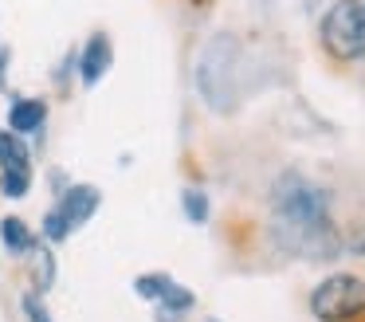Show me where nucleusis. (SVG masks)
Returning <instances> with one entry per match:
<instances>
[{"label": "nucleus", "mask_w": 365, "mask_h": 322, "mask_svg": "<svg viewBox=\"0 0 365 322\" xmlns=\"http://www.w3.org/2000/svg\"><path fill=\"white\" fill-rule=\"evenodd\" d=\"M310 314L318 322H361L365 318V279L361 275H330L310 291Z\"/></svg>", "instance_id": "20e7f679"}, {"label": "nucleus", "mask_w": 365, "mask_h": 322, "mask_svg": "<svg viewBox=\"0 0 365 322\" xmlns=\"http://www.w3.org/2000/svg\"><path fill=\"white\" fill-rule=\"evenodd\" d=\"M181 208H185V216H189L192 224H205V220H208V196L200 193V188H185V193H181Z\"/></svg>", "instance_id": "9b49d317"}, {"label": "nucleus", "mask_w": 365, "mask_h": 322, "mask_svg": "<svg viewBox=\"0 0 365 322\" xmlns=\"http://www.w3.org/2000/svg\"><path fill=\"white\" fill-rule=\"evenodd\" d=\"M110 63H114L110 39H106L103 31H95V36L87 39V47H83V55H79V79H83L87 86H95L98 79L110 71Z\"/></svg>", "instance_id": "6e6552de"}, {"label": "nucleus", "mask_w": 365, "mask_h": 322, "mask_svg": "<svg viewBox=\"0 0 365 322\" xmlns=\"http://www.w3.org/2000/svg\"><path fill=\"white\" fill-rule=\"evenodd\" d=\"M98 188L95 185H71L63 196H59V204L43 216V240L48 243H63L71 232H79L83 224H87L91 216L98 212Z\"/></svg>", "instance_id": "39448f33"}, {"label": "nucleus", "mask_w": 365, "mask_h": 322, "mask_svg": "<svg viewBox=\"0 0 365 322\" xmlns=\"http://www.w3.org/2000/svg\"><path fill=\"white\" fill-rule=\"evenodd\" d=\"M271 232L279 248L307 259H330L341 251V236L330 216V196L307 173L287 169L271 185Z\"/></svg>", "instance_id": "f257e3e1"}, {"label": "nucleus", "mask_w": 365, "mask_h": 322, "mask_svg": "<svg viewBox=\"0 0 365 322\" xmlns=\"http://www.w3.org/2000/svg\"><path fill=\"white\" fill-rule=\"evenodd\" d=\"M43 122H48V106H43L40 99H16L9 110V130L12 134H40Z\"/></svg>", "instance_id": "1a4fd4ad"}, {"label": "nucleus", "mask_w": 365, "mask_h": 322, "mask_svg": "<svg viewBox=\"0 0 365 322\" xmlns=\"http://www.w3.org/2000/svg\"><path fill=\"white\" fill-rule=\"evenodd\" d=\"M244 47L232 31H216L205 47H200V59H197V86H200V99H205L208 110L216 114H228V110L240 106L244 99Z\"/></svg>", "instance_id": "f03ea898"}, {"label": "nucleus", "mask_w": 365, "mask_h": 322, "mask_svg": "<svg viewBox=\"0 0 365 322\" xmlns=\"http://www.w3.org/2000/svg\"><path fill=\"white\" fill-rule=\"evenodd\" d=\"M134 291L158 306V322H181L185 314L192 311V303H197V298H192V291L181 287V283H177L173 275H165V271H145V275H138V279H134Z\"/></svg>", "instance_id": "423d86ee"}, {"label": "nucleus", "mask_w": 365, "mask_h": 322, "mask_svg": "<svg viewBox=\"0 0 365 322\" xmlns=\"http://www.w3.org/2000/svg\"><path fill=\"white\" fill-rule=\"evenodd\" d=\"M0 240H4V248L16 251V256H32L36 251V236L28 232V224L20 216H4L0 220Z\"/></svg>", "instance_id": "9d476101"}, {"label": "nucleus", "mask_w": 365, "mask_h": 322, "mask_svg": "<svg viewBox=\"0 0 365 322\" xmlns=\"http://www.w3.org/2000/svg\"><path fill=\"white\" fill-rule=\"evenodd\" d=\"M0 188L12 201H20L32 188V157H28V146L20 141V134L12 130H0Z\"/></svg>", "instance_id": "0eeeda50"}, {"label": "nucleus", "mask_w": 365, "mask_h": 322, "mask_svg": "<svg viewBox=\"0 0 365 322\" xmlns=\"http://www.w3.org/2000/svg\"><path fill=\"white\" fill-rule=\"evenodd\" d=\"M318 39L338 63L365 59V0H334L318 24Z\"/></svg>", "instance_id": "7ed1b4c3"}, {"label": "nucleus", "mask_w": 365, "mask_h": 322, "mask_svg": "<svg viewBox=\"0 0 365 322\" xmlns=\"http://www.w3.org/2000/svg\"><path fill=\"white\" fill-rule=\"evenodd\" d=\"M24 314H28V322H51L48 306H43V291H28L24 295Z\"/></svg>", "instance_id": "f8f14e48"}]
</instances>
